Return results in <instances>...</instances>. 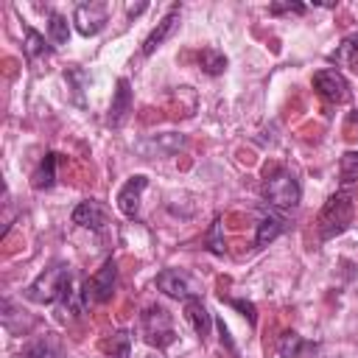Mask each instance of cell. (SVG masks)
Instances as JSON below:
<instances>
[{"label":"cell","instance_id":"obj_1","mask_svg":"<svg viewBox=\"0 0 358 358\" xmlns=\"http://www.w3.org/2000/svg\"><path fill=\"white\" fill-rule=\"evenodd\" d=\"M73 294V274L67 266H50L45 268L28 288H25V299L36 302V305H53L59 299H70Z\"/></svg>","mask_w":358,"mask_h":358},{"label":"cell","instance_id":"obj_2","mask_svg":"<svg viewBox=\"0 0 358 358\" xmlns=\"http://www.w3.org/2000/svg\"><path fill=\"white\" fill-rule=\"evenodd\" d=\"M140 327H143V338L145 344L162 350L168 344L176 341V330H173V322H171V313L162 308V305H148L140 316Z\"/></svg>","mask_w":358,"mask_h":358},{"label":"cell","instance_id":"obj_3","mask_svg":"<svg viewBox=\"0 0 358 358\" xmlns=\"http://www.w3.org/2000/svg\"><path fill=\"white\" fill-rule=\"evenodd\" d=\"M350 221H352V196L350 193H336L324 204V210L319 215V235H322V241L344 232L350 227Z\"/></svg>","mask_w":358,"mask_h":358},{"label":"cell","instance_id":"obj_4","mask_svg":"<svg viewBox=\"0 0 358 358\" xmlns=\"http://www.w3.org/2000/svg\"><path fill=\"white\" fill-rule=\"evenodd\" d=\"M263 196H266L268 204H274V207H280V210H294V207L299 204L302 190H299V182H296L294 173L277 171V173L263 185Z\"/></svg>","mask_w":358,"mask_h":358},{"label":"cell","instance_id":"obj_5","mask_svg":"<svg viewBox=\"0 0 358 358\" xmlns=\"http://www.w3.org/2000/svg\"><path fill=\"white\" fill-rule=\"evenodd\" d=\"M115 277H117V266H115V260L109 257V260L98 268V274L84 282L81 302H84V305H90V302H109V299H112V291H115Z\"/></svg>","mask_w":358,"mask_h":358},{"label":"cell","instance_id":"obj_6","mask_svg":"<svg viewBox=\"0 0 358 358\" xmlns=\"http://www.w3.org/2000/svg\"><path fill=\"white\" fill-rule=\"evenodd\" d=\"M313 90H316L324 101H330V103H344V101L350 98V84H347V78H344L338 70H333V67L313 73Z\"/></svg>","mask_w":358,"mask_h":358},{"label":"cell","instance_id":"obj_7","mask_svg":"<svg viewBox=\"0 0 358 358\" xmlns=\"http://www.w3.org/2000/svg\"><path fill=\"white\" fill-rule=\"evenodd\" d=\"M109 20V6L106 3H81L73 11V22L81 36H95Z\"/></svg>","mask_w":358,"mask_h":358},{"label":"cell","instance_id":"obj_8","mask_svg":"<svg viewBox=\"0 0 358 358\" xmlns=\"http://www.w3.org/2000/svg\"><path fill=\"white\" fill-rule=\"evenodd\" d=\"M145 185H148V176L134 173V176L120 187V193H117V207H120V213H123L126 218H137V215H140V196H143Z\"/></svg>","mask_w":358,"mask_h":358},{"label":"cell","instance_id":"obj_9","mask_svg":"<svg viewBox=\"0 0 358 358\" xmlns=\"http://www.w3.org/2000/svg\"><path fill=\"white\" fill-rule=\"evenodd\" d=\"M157 288H159L162 294L173 296V299H190V296H196L190 277H187L185 271H179V268H165V271H159V274H157Z\"/></svg>","mask_w":358,"mask_h":358},{"label":"cell","instance_id":"obj_10","mask_svg":"<svg viewBox=\"0 0 358 358\" xmlns=\"http://www.w3.org/2000/svg\"><path fill=\"white\" fill-rule=\"evenodd\" d=\"M73 224H78L84 229H92V232H101L106 227V210L92 199L78 201L76 210H73Z\"/></svg>","mask_w":358,"mask_h":358},{"label":"cell","instance_id":"obj_11","mask_svg":"<svg viewBox=\"0 0 358 358\" xmlns=\"http://www.w3.org/2000/svg\"><path fill=\"white\" fill-rule=\"evenodd\" d=\"M176 25H179V6H171V8H168V14L157 22V28L145 36V42H143V53H145V56H151V53H154V50H157V48H159V45H162L173 31H176Z\"/></svg>","mask_w":358,"mask_h":358},{"label":"cell","instance_id":"obj_12","mask_svg":"<svg viewBox=\"0 0 358 358\" xmlns=\"http://www.w3.org/2000/svg\"><path fill=\"white\" fill-rule=\"evenodd\" d=\"M182 145H185L182 134H157V137H148V140L137 143V151L143 157H168V154L179 151Z\"/></svg>","mask_w":358,"mask_h":358},{"label":"cell","instance_id":"obj_13","mask_svg":"<svg viewBox=\"0 0 358 358\" xmlns=\"http://www.w3.org/2000/svg\"><path fill=\"white\" fill-rule=\"evenodd\" d=\"M185 319L190 322V327L196 330V336H199L201 341L210 336V327H213V316H210V310L204 308V302H201L199 296H190V299H185Z\"/></svg>","mask_w":358,"mask_h":358},{"label":"cell","instance_id":"obj_14","mask_svg":"<svg viewBox=\"0 0 358 358\" xmlns=\"http://www.w3.org/2000/svg\"><path fill=\"white\" fill-rule=\"evenodd\" d=\"M131 112V87L126 78H117V90L112 95V106H109V126H120L126 120V115Z\"/></svg>","mask_w":358,"mask_h":358},{"label":"cell","instance_id":"obj_15","mask_svg":"<svg viewBox=\"0 0 358 358\" xmlns=\"http://www.w3.org/2000/svg\"><path fill=\"white\" fill-rule=\"evenodd\" d=\"M56 162H59V154H45V159L39 162V168H36L34 176H31V185H34L36 190L53 187V182H56Z\"/></svg>","mask_w":358,"mask_h":358},{"label":"cell","instance_id":"obj_16","mask_svg":"<svg viewBox=\"0 0 358 358\" xmlns=\"http://www.w3.org/2000/svg\"><path fill=\"white\" fill-rule=\"evenodd\" d=\"M330 62L344 64V67H355V70H358V34H350V36L330 53Z\"/></svg>","mask_w":358,"mask_h":358},{"label":"cell","instance_id":"obj_17","mask_svg":"<svg viewBox=\"0 0 358 358\" xmlns=\"http://www.w3.org/2000/svg\"><path fill=\"white\" fill-rule=\"evenodd\" d=\"M199 67H201L207 76H221V73L227 70V56H224L221 50H215V48H204V50L199 53Z\"/></svg>","mask_w":358,"mask_h":358},{"label":"cell","instance_id":"obj_18","mask_svg":"<svg viewBox=\"0 0 358 358\" xmlns=\"http://www.w3.org/2000/svg\"><path fill=\"white\" fill-rule=\"evenodd\" d=\"M282 229H285L282 218H277V215H268V218H263V221L257 224V235H255V243H257V246H266V243H271L277 235H282Z\"/></svg>","mask_w":358,"mask_h":358},{"label":"cell","instance_id":"obj_19","mask_svg":"<svg viewBox=\"0 0 358 358\" xmlns=\"http://www.w3.org/2000/svg\"><path fill=\"white\" fill-rule=\"evenodd\" d=\"M48 39L53 42V48H62V45H67V39H70L67 20H64L62 14H56V11H50V17H48Z\"/></svg>","mask_w":358,"mask_h":358},{"label":"cell","instance_id":"obj_20","mask_svg":"<svg viewBox=\"0 0 358 358\" xmlns=\"http://www.w3.org/2000/svg\"><path fill=\"white\" fill-rule=\"evenodd\" d=\"M277 350H280V355H282V358H299V352H302V350H308V344L302 341V336H299V333L285 330V333L280 336Z\"/></svg>","mask_w":358,"mask_h":358},{"label":"cell","instance_id":"obj_21","mask_svg":"<svg viewBox=\"0 0 358 358\" xmlns=\"http://www.w3.org/2000/svg\"><path fill=\"white\" fill-rule=\"evenodd\" d=\"M20 358H62V355H59V350H56L48 338H36V341H31V344L22 350Z\"/></svg>","mask_w":358,"mask_h":358},{"label":"cell","instance_id":"obj_22","mask_svg":"<svg viewBox=\"0 0 358 358\" xmlns=\"http://www.w3.org/2000/svg\"><path fill=\"white\" fill-rule=\"evenodd\" d=\"M106 350H109V358H129L131 355V338H129V333L126 330H117L109 338Z\"/></svg>","mask_w":358,"mask_h":358},{"label":"cell","instance_id":"obj_23","mask_svg":"<svg viewBox=\"0 0 358 358\" xmlns=\"http://www.w3.org/2000/svg\"><path fill=\"white\" fill-rule=\"evenodd\" d=\"M48 53V45H45V36L34 28H25V56L28 59H39Z\"/></svg>","mask_w":358,"mask_h":358},{"label":"cell","instance_id":"obj_24","mask_svg":"<svg viewBox=\"0 0 358 358\" xmlns=\"http://www.w3.org/2000/svg\"><path fill=\"white\" fill-rule=\"evenodd\" d=\"M355 179H358V151H350V154H344V159H341V182L350 185V182H355Z\"/></svg>","mask_w":358,"mask_h":358},{"label":"cell","instance_id":"obj_25","mask_svg":"<svg viewBox=\"0 0 358 358\" xmlns=\"http://www.w3.org/2000/svg\"><path fill=\"white\" fill-rule=\"evenodd\" d=\"M232 308H238L243 316H249V324H255L257 322V313H255V305L252 302H246V299H227Z\"/></svg>","mask_w":358,"mask_h":358},{"label":"cell","instance_id":"obj_26","mask_svg":"<svg viewBox=\"0 0 358 358\" xmlns=\"http://www.w3.org/2000/svg\"><path fill=\"white\" fill-rule=\"evenodd\" d=\"M271 14H282V11H294V14H305V6L302 3H274L268 6Z\"/></svg>","mask_w":358,"mask_h":358},{"label":"cell","instance_id":"obj_27","mask_svg":"<svg viewBox=\"0 0 358 358\" xmlns=\"http://www.w3.org/2000/svg\"><path fill=\"white\" fill-rule=\"evenodd\" d=\"M218 229H221V221L213 224V246H210V249H213L215 255H224V246H221V241H218Z\"/></svg>","mask_w":358,"mask_h":358},{"label":"cell","instance_id":"obj_28","mask_svg":"<svg viewBox=\"0 0 358 358\" xmlns=\"http://www.w3.org/2000/svg\"><path fill=\"white\" fill-rule=\"evenodd\" d=\"M352 120H358V112H355V115H352Z\"/></svg>","mask_w":358,"mask_h":358}]
</instances>
